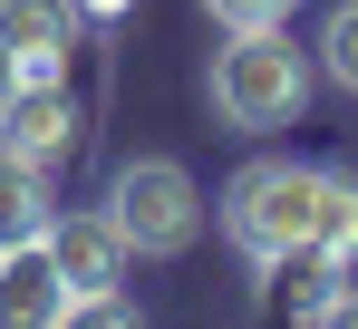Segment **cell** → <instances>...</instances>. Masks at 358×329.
Returning <instances> with one entry per match:
<instances>
[{
	"instance_id": "cell-14",
	"label": "cell",
	"mask_w": 358,
	"mask_h": 329,
	"mask_svg": "<svg viewBox=\"0 0 358 329\" xmlns=\"http://www.w3.org/2000/svg\"><path fill=\"white\" fill-rule=\"evenodd\" d=\"M300 329H358V281H339V290H329V300H320Z\"/></svg>"
},
{
	"instance_id": "cell-1",
	"label": "cell",
	"mask_w": 358,
	"mask_h": 329,
	"mask_svg": "<svg viewBox=\"0 0 358 329\" xmlns=\"http://www.w3.org/2000/svg\"><path fill=\"white\" fill-rule=\"evenodd\" d=\"M203 97H213V116H223L233 136L300 126V107H310V58H300L281 29H233V49H213Z\"/></svg>"
},
{
	"instance_id": "cell-5",
	"label": "cell",
	"mask_w": 358,
	"mask_h": 329,
	"mask_svg": "<svg viewBox=\"0 0 358 329\" xmlns=\"http://www.w3.org/2000/svg\"><path fill=\"white\" fill-rule=\"evenodd\" d=\"M39 242H49V262H59L68 290H117V272H126V232L107 223V204L97 214H59Z\"/></svg>"
},
{
	"instance_id": "cell-15",
	"label": "cell",
	"mask_w": 358,
	"mask_h": 329,
	"mask_svg": "<svg viewBox=\"0 0 358 329\" xmlns=\"http://www.w3.org/2000/svg\"><path fill=\"white\" fill-rule=\"evenodd\" d=\"M78 10H87V20H126L136 0H78Z\"/></svg>"
},
{
	"instance_id": "cell-13",
	"label": "cell",
	"mask_w": 358,
	"mask_h": 329,
	"mask_svg": "<svg viewBox=\"0 0 358 329\" xmlns=\"http://www.w3.org/2000/svg\"><path fill=\"white\" fill-rule=\"evenodd\" d=\"M223 29H291V0H203Z\"/></svg>"
},
{
	"instance_id": "cell-11",
	"label": "cell",
	"mask_w": 358,
	"mask_h": 329,
	"mask_svg": "<svg viewBox=\"0 0 358 329\" xmlns=\"http://www.w3.org/2000/svg\"><path fill=\"white\" fill-rule=\"evenodd\" d=\"M320 78L358 97V0H339V10L320 20Z\"/></svg>"
},
{
	"instance_id": "cell-2",
	"label": "cell",
	"mask_w": 358,
	"mask_h": 329,
	"mask_svg": "<svg viewBox=\"0 0 358 329\" xmlns=\"http://www.w3.org/2000/svg\"><path fill=\"white\" fill-rule=\"evenodd\" d=\"M310 214H320V164H291V155H262L223 184V242L242 262H281L310 242Z\"/></svg>"
},
{
	"instance_id": "cell-4",
	"label": "cell",
	"mask_w": 358,
	"mask_h": 329,
	"mask_svg": "<svg viewBox=\"0 0 358 329\" xmlns=\"http://www.w3.org/2000/svg\"><path fill=\"white\" fill-rule=\"evenodd\" d=\"M68 146H78L68 68H10V88H0V155H20V164H68Z\"/></svg>"
},
{
	"instance_id": "cell-10",
	"label": "cell",
	"mask_w": 358,
	"mask_h": 329,
	"mask_svg": "<svg viewBox=\"0 0 358 329\" xmlns=\"http://www.w3.org/2000/svg\"><path fill=\"white\" fill-rule=\"evenodd\" d=\"M271 272L291 281V310H300V320H310V310H320V300H329V290H339V281H349V262H329V252H320V242H300V252H281V262H271Z\"/></svg>"
},
{
	"instance_id": "cell-7",
	"label": "cell",
	"mask_w": 358,
	"mask_h": 329,
	"mask_svg": "<svg viewBox=\"0 0 358 329\" xmlns=\"http://www.w3.org/2000/svg\"><path fill=\"white\" fill-rule=\"evenodd\" d=\"M68 300L59 262H49V242H10L0 252V329H49Z\"/></svg>"
},
{
	"instance_id": "cell-6",
	"label": "cell",
	"mask_w": 358,
	"mask_h": 329,
	"mask_svg": "<svg viewBox=\"0 0 358 329\" xmlns=\"http://www.w3.org/2000/svg\"><path fill=\"white\" fill-rule=\"evenodd\" d=\"M78 0H0V58L10 68H68V39H78Z\"/></svg>"
},
{
	"instance_id": "cell-12",
	"label": "cell",
	"mask_w": 358,
	"mask_h": 329,
	"mask_svg": "<svg viewBox=\"0 0 358 329\" xmlns=\"http://www.w3.org/2000/svg\"><path fill=\"white\" fill-rule=\"evenodd\" d=\"M49 329H145V320L126 310L117 290H68V300H59V320H49Z\"/></svg>"
},
{
	"instance_id": "cell-3",
	"label": "cell",
	"mask_w": 358,
	"mask_h": 329,
	"mask_svg": "<svg viewBox=\"0 0 358 329\" xmlns=\"http://www.w3.org/2000/svg\"><path fill=\"white\" fill-rule=\"evenodd\" d=\"M107 223L126 232V252L175 262V252H194V232H203V184H194L175 155H136V164H117V184H107Z\"/></svg>"
},
{
	"instance_id": "cell-8",
	"label": "cell",
	"mask_w": 358,
	"mask_h": 329,
	"mask_svg": "<svg viewBox=\"0 0 358 329\" xmlns=\"http://www.w3.org/2000/svg\"><path fill=\"white\" fill-rule=\"evenodd\" d=\"M49 223H59L49 164H20V155H0V252H10V242H39Z\"/></svg>"
},
{
	"instance_id": "cell-9",
	"label": "cell",
	"mask_w": 358,
	"mask_h": 329,
	"mask_svg": "<svg viewBox=\"0 0 358 329\" xmlns=\"http://www.w3.org/2000/svg\"><path fill=\"white\" fill-rule=\"evenodd\" d=\"M310 242H320L329 262H358V174L320 164V214H310Z\"/></svg>"
}]
</instances>
